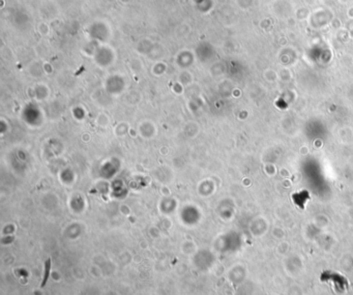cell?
Masks as SVG:
<instances>
[{"label": "cell", "mask_w": 353, "mask_h": 295, "mask_svg": "<svg viewBox=\"0 0 353 295\" xmlns=\"http://www.w3.org/2000/svg\"><path fill=\"white\" fill-rule=\"evenodd\" d=\"M50 267H51V260H48L46 263V270H45V276H44V281L42 283V287H44L47 283V280L49 278V274H50Z\"/></svg>", "instance_id": "obj_1"}]
</instances>
